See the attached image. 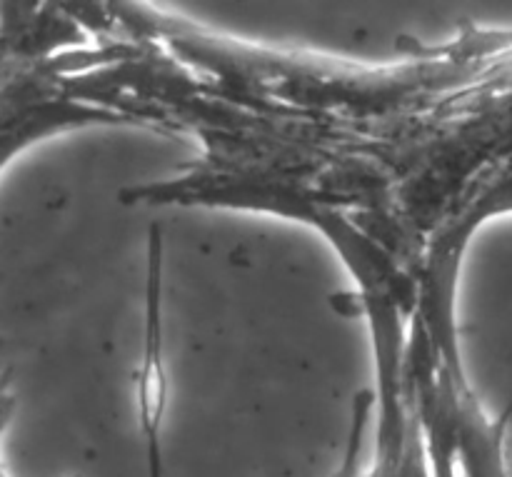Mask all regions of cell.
Segmentation results:
<instances>
[{"label": "cell", "instance_id": "1", "mask_svg": "<svg viewBox=\"0 0 512 477\" xmlns=\"http://www.w3.org/2000/svg\"><path fill=\"white\" fill-rule=\"evenodd\" d=\"M163 228L153 225L148 235V283H145V343L138 375L140 433L145 438V465L150 477H168L163 455V413L168 380L163 365Z\"/></svg>", "mask_w": 512, "mask_h": 477}]
</instances>
